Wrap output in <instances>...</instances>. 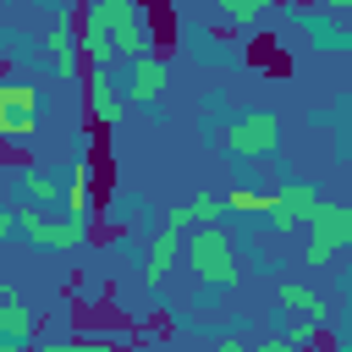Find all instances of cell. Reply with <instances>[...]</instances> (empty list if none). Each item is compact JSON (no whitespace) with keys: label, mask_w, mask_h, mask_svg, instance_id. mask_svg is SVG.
I'll return each instance as SVG.
<instances>
[{"label":"cell","mask_w":352,"mask_h":352,"mask_svg":"<svg viewBox=\"0 0 352 352\" xmlns=\"http://www.w3.org/2000/svg\"><path fill=\"white\" fill-rule=\"evenodd\" d=\"M182 258H187V270H192L204 286H220V292H231V286L242 280L236 242H231V231H226V226H198V231L182 242Z\"/></svg>","instance_id":"6da1fadb"},{"label":"cell","mask_w":352,"mask_h":352,"mask_svg":"<svg viewBox=\"0 0 352 352\" xmlns=\"http://www.w3.org/2000/svg\"><path fill=\"white\" fill-rule=\"evenodd\" d=\"M99 6L110 16L116 55H126V66L132 60H148L154 55V16H148V6H138V0H99Z\"/></svg>","instance_id":"7a4b0ae2"},{"label":"cell","mask_w":352,"mask_h":352,"mask_svg":"<svg viewBox=\"0 0 352 352\" xmlns=\"http://www.w3.org/2000/svg\"><path fill=\"white\" fill-rule=\"evenodd\" d=\"M44 99L28 77H0V143H22L38 132Z\"/></svg>","instance_id":"3957f363"},{"label":"cell","mask_w":352,"mask_h":352,"mask_svg":"<svg viewBox=\"0 0 352 352\" xmlns=\"http://www.w3.org/2000/svg\"><path fill=\"white\" fill-rule=\"evenodd\" d=\"M275 143H280V116H270V110H248V116H236L231 126H220V148L236 154V160L275 154Z\"/></svg>","instance_id":"277c9868"},{"label":"cell","mask_w":352,"mask_h":352,"mask_svg":"<svg viewBox=\"0 0 352 352\" xmlns=\"http://www.w3.org/2000/svg\"><path fill=\"white\" fill-rule=\"evenodd\" d=\"M44 60L60 82H77L82 77V44H77V11L60 6L50 11V28H44Z\"/></svg>","instance_id":"5b68a950"},{"label":"cell","mask_w":352,"mask_h":352,"mask_svg":"<svg viewBox=\"0 0 352 352\" xmlns=\"http://www.w3.org/2000/svg\"><path fill=\"white\" fill-rule=\"evenodd\" d=\"M16 231L33 242V248H55V253H72L88 242V226L72 220V214H44V209H16Z\"/></svg>","instance_id":"8992f818"},{"label":"cell","mask_w":352,"mask_h":352,"mask_svg":"<svg viewBox=\"0 0 352 352\" xmlns=\"http://www.w3.org/2000/svg\"><path fill=\"white\" fill-rule=\"evenodd\" d=\"M341 248H352V204H319L308 220V264H330Z\"/></svg>","instance_id":"52a82bcc"},{"label":"cell","mask_w":352,"mask_h":352,"mask_svg":"<svg viewBox=\"0 0 352 352\" xmlns=\"http://www.w3.org/2000/svg\"><path fill=\"white\" fill-rule=\"evenodd\" d=\"M319 187L314 182H286L280 192H275V204H270V231L275 236H286V231H297V226H308L314 214H319Z\"/></svg>","instance_id":"ba28073f"},{"label":"cell","mask_w":352,"mask_h":352,"mask_svg":"<svg viewBox=\"0 0 352 352\" xmlns=\"http://www.w3.org/2000/svg\"><path fill=\"white\" fill-rule=\"evenodd\" d=\"M165 77H170V66H165L160 55L132 60V66L121 72V99H126V104H138V110H154V104H160V94H165Z\"/></svg>","instance_id":"9c48e42d"},{"label":"cell","mask_w":352,"mask_h":352,"mask_svg":"<svg viewBox=\"0 0 352 352\" xmlns=\"http://www.w3.org/2000/svg\"><path fill=\"white\" fill-rule=\"evenodd\" d=\"M176 248H182V231H176V226H160V231L148 236V253H143V275H138L148 292H160V286H165V275L176 270Z\"/></svg>","instance_id":"30bf717a"},{"label":"cell","mask_w":352,"mask_h":352,"mask_svg":"<svg viewBox=\"0 0 352 352\" xmlns=\"http://www.w3.org/2000/svg\"><path fill=\"white\" fill-rule=\"evenodd\" d=\"M275 302H280L292 319H308L314 330L330 324V302H324L314 286H302V280H275Z\"/></svg>","instance_id":"8fae6325"},{"label":"cell","mask_w":352,"mask_h":352,"mask_svg":"<svg viewBox=\"0 0 352 352\" xmlns=\"http://www.w3.org/2000/svg\"><path fill=\"white\" fill-rule=\"evenodd\" d=\"M77 44H82L88 66H104V60L116 55V38H110V16H104V6L77 11Z\"/></svg>","instance_id":"7c38bea8"},{"label":"cell","mask_w":352,"mask_h":352,"mask_svg":"<svg viewBox=\"0 0 352 352\" xmlns=\"http://www.w3.org/2000/svg\"><path fill=\"white\" fill-rule=\"evenodd\" d=\"M121 82L110 77V66H88V110H94V121L99 126H116L121 121Z\"/></svg>","instance_id":"4fadbf2b"},{"label":"cell","mask_w":352,"mask_h":352,"mask_svg":"<svg viewBox=\"0 0 352 352\" xmlns=\"http://www.w3.org/2000/svg\"><path fill=\"white\" fill-rule=\"evenodd\" d=\"M16 182H22V198H28V209H55V204H66V182H55L44 165H22L16 170Z\"/></svg>","instance_id":"5bb4252c"},{"label":"cell","mask_w":352,"mask_h":352,"mask_svg":"<svg viewBox=\"0 0 352 352\" xmlns=\"http://www.w3.org/2000/svg\"><path fill=\"white\" fill-rule=\"evenodd\" d=\"M66 214L72 220H94V165L88 160H77L72 170H66Z\"/></svg>","instance_id":"9a60e30c"},{"label":"cell","mask_w":352,"mask_h":352,"mask_svg":"<svg viewBox=\"0 0 352 352\" xmlns=\"http://www.w3.org/2000/svg\"><path fill=\"white\" fill-rule=\"evenodd\" d=\"M33 341V308H22V297L0 302V346H28Z\"/></svg>","instance_id":"2e32d148"},{"label":"cell","mask_w":352,"mask_h":352,"mask_svg":"<svg viewBox=\"0 0 352 352\" xmlns=\"http://www.w3.org/2000/svg\"><path fill=\"white\" fill-rule=\"evenodd\" d=\"M275 192H253V187H231L226 192V214H270Z\"/></svg>","instance_id":"e0dca14e"},{"label":"cell","mask_w":352,"mask_h":352,"mask_svg":"<svg viewBox=\"0 0 352 352\" xmlns=\"http://www.w3.org/2000/svg\"><path fill=\"white\" fill-rule=\"evenodd\" d=\"M187 209H192V226H220L226 220V198H214V192H192Z\"/></svg>","instance_id":"ac0fdd59"},{"label":"cell","mask_w":352,"mask_h":352,"mask_svg":"<svg viewBox=\"0 0 352 352\" xmlns=\"http://www.w3.org/2000/svg\"><path fill=\"white\" fill-rule=\"evenodd\" d=\"M220 16H226V22H242V28H248V22H264L270 11H264L258 0H220Z\"/></svg>","instance_id":"d6986e66"},{"label":"cell","mask_w":352,"mask_h":352,"mask_svg":"<svg viewBox=\"0 0 352 352\" xmlns=\"http://www.w3.org/2000/svg\"><path fill=\"white\" fill-rule=\"evenodd\" d=\"M286 341H292L297 352H314V341H319V330H314L308 319H292V324H286Z\"/></svg>","instance_id":"ffe728a7"},{"label":"cell","mask_w":352,"mask_h":352,"mask_svg":"<svg viewBox=\"0 0 352 352\" xmlns=\"http://www.w3.org/2000/svg\"><path fill=\"white\" fill-rule=\"evenodd\" d=\"M33 352H110V341H44V346H33Z\"/></svg>","instance_id":"44dd1931"},{"label":"cell","mask_w":352,"mask_h":352,"mask_svg":"<svg viewBox=\"0 0 352 352\" xmlns=\"http://www.w3.org/2000/svg\"><path fill=\"white\" fill-rule=\"evenodd\" d=\"M165 226H176V231H187V226H192V209H187V204H176V209L165 214Z\"/></svg>","instance_id":"7402d4cb"},{"label":"cell","mask_w":352,"mask_h":352,"mask_svg":"<svg viewBox=\"0 0 352 352\" xmlns=\"http://www.w3.org/2000/svg\"><path fill=\"white\" fill-rule=\"evenodd\" d=\"M253 352H297V346H292V341H286V336H264V341H258V346H253Z\"/></svg>","instance_id":"603a6c76"},{"label":"cell","mask_w":352,"mask_h":352,"mask_svg":"<svg viewBox=\"0 0 352 352\" xmlns=\"http://www.w3.org/2000/svg\"><path fill=\"white\" fill-rule=\"evenodd\" d=\"M214 352H253V346H248L242 336H220V346H214Z\"/></svg>","instance_id":"cb8c5ba5"},{"label":"cell","mask_w":352,"mask_h":352,"mask_svg":"<svg viewBox=\"0 0 352 352\" xmlns=\"http://www.w3.org/2000/svg\"><path fill=\"white\" fill-rule=\"evenodd\" d=\"M11 231H16V209H0V242H6Z\"/></svg>","instance_id":"d4e9b609"},{"label":"cell","mask_w":352,"mask_h":352,"mask_svg":"<svg viewBox=\"0 0 352 352\" xmlns=\"http://www.w3.org/2000/svg\"><path fill=\"white\" fill-rule=\"evenodd\" d=\"M6 297H16V292H11V280H6V275H0V302H6Z\"/></svg>","instance_id":"484cf974"},{"label":"cell","mask_w":352,"mask_h":352,"mask_svg":"<svg viewBox=\"0 0 352 352\" xmlns=\"http://www.w3.org/2000/svg\"><path fill=\"white\" fill-rule=\"evenodd\" d=\"M346 297H352V270H346Z\"/></svg>","instance_id":"4316f807"}]
</instances>
